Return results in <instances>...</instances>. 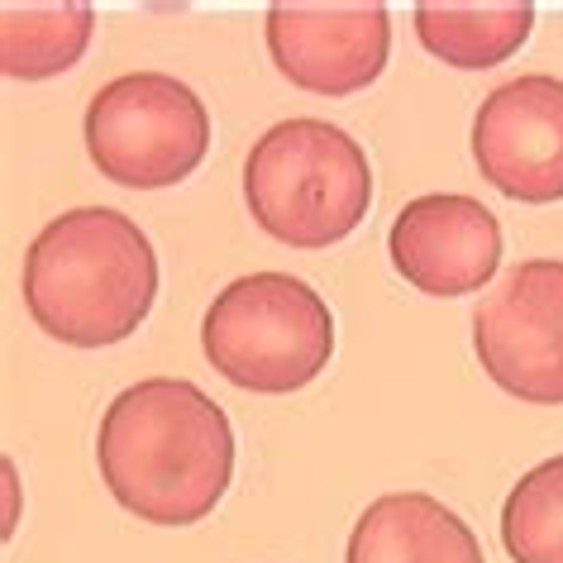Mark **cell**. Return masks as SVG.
Returning a JSON list of instances; mask_svg holds the SVG:
<instances>
[{
    "instance_id": "cell-1",
    "label": "cell",
    "mask_w": 563,
    "mask_h": 563,
    "mask_svg": "<svg viewBox=\"0 0 563 563\" xmlns=\"http://www.w3.org/2000/svg\"><path fill=\"white\" fill-rule=\"evenodd\" d=\"M96 463L124 511L148 526H196L234 477L230 416L181 377H144L106 406Z\"/></svg>"
},
{
    "instance_id": "cell-2",
    "label": "cell",
    "mask_w": 563,
    "mask_h": 563,
    "mask_svg": "<svg viewBox=\"0 0 563 563\" xmlns=\"http://www.w3.org/2000/svg\"><path fill=\"white\" fill-rule=\"evenodd\" d=\"M20 291L34 325L58 344L110 349L158 301V253L124 210L77 206L34 234Z\"/></svg>"
},
{
    "instance_id": "cell-3",
    "label": "cell",
    "mask_w": 563,
    "mask_h": 563,
    "mask_svg": "<svg viewBox=\"0 0 563 563\" xmlns=\"http://www.w3.org/2000/svg\"><path fill=\"white\" fill-rule=\"evenodd\" d=\"M253 224L287 249H330L368 220L373 167L330 120H282L244 158Z\"/></svg>"
},
{
    "instance_id": "cell-4",
    "label": "cell",
    "mask_w": 563,
    "mask_h": 563,
    "mask_svg": "<svg viewBox=\"0 0 563 563\" xmlns=\"http://www.w3.org/2000/svg\"><path fill=\"white\" fill-rule=\"evenodd\" d=\"M201 349L224 383L253 397H287L330 368L334 316L311 282L291 273H249L210 301Z\"/></svg>"
},
{
    "instance_id": "cell-5",
    "label": "cell",
    "mask_w": 563,
    "mask_h": 563,
    "mask_svg": "<svg viewBox=\"0 0 563 563\" xmlns=\"http://www.w3.org/2000/svg\"><path fill=\"white\" fill-rule=\"evenodd\" d=\"M87 153L110 181L134 191H163L187 181L210 153L206 101L167 73H130L91 96Z\"/></svg>"
},
{
    "instance_id": "cell-6",
    "label": "cell",
    "mask_w": 563,
    "mask_h": 563,
    "mask_svg": "<svg viewBox=\"0 0 563 563\" xmlns=\"http://www.w3.org/2000/svg\"><path fill=\"white\" fill-rule=\"evenodd\" d=\"M473 349L506 397L563 406V263H516L473 311Z\"/></svg>"
},
{
    "instance_id": "cell-7",
    "label": "cell",
    "mask_w": 563,
    "mask_h": 563,
    "mask_svg": "<svg viewBox=\"0 0 563 563\" xmlns=\"http://www.w3.org/2000/svg\"><path fill=\"white\" fill-rule=\"evenodd\" d=\"M473 158L506 201H563V77L526 73L492 87L473 115Z\"/></svg>"
},
{
    "instance_id": "cell-8",
    "label": "cell",
    "mask_w": 563,
    "mask_h": 563,
    "mask_svg": "<svg viewBox=\"0 0 563 563\" xmlns=\"http://www.w3.org/2000/svg\"><path fill=\"white\" fill-rule=\"evenodd\" d=\"M277 73L316 96H354L373 87L391 53V15L383 0L363 5H301L277 0L263 15Z\"/></svg>"
},
{
    "instance_id": "cell-9",
    "label": "cell",
    "mask_w": 563,
    "mask_h": 563,
    "mask_svg": "<svg viewBox=\"0 0 563 563\" xmlns=\"http://www.w3.org/2000/svg\"><path fill=\"white\" fill-rule=\"evenodd\" d=\"M501 224L473 196H416L391 220V267L426 297H468L483 291L501 267Z\"/></svg>"
},
{
    "instance_id": "cell-10",
    "label": "cell",
    "mask_w": 563,
    "mask_h": 563,
    "mask_svg": "<svg viewBox=\"0 0 563 563\" xmlns=\"http://www.w3.org/2000/svg\"><path fill=\"white\" fill-rule=\"evenodd\" d=\"M344 563H487L459 511L426 492H387L354 520Z\"/></svg>"
},
{
    "instance_id": "cell-11",
    "label": "cell",
    "mask_w": 563,
    "mask_h": 563,
    "mask_svg": "<svg viewBox=\"0 0 563 563\" xmlns=\"http://www.w3.org/2000/svg\"><path fill=\"white\" fill-rule=\"evenodd\" d=\"M416 38L430 58L463 73L506 63L534 30V5L506 0V5H459V0H420L416 5Z\"/></svg>"
},
{
    "instance_id": "cell-12",
    "label": "cell",
    "mask_w": 563,
    "mask_h": 563,
    "mask_svg": "<svg viewBox=\"0 0 563 563\" xmlns=\"http://www.w3.org/2000/svg\"><path fill=\"white\" fill-rule=\"evenodd\" d=\"M96 10L73 5H0V67L15 81H48L81 63Z\"/></svg>"
},
{
    "instance_id": "cell-13",
    "label": "cell",
    "mask_w": 563,
    "mask_h": 563,
    "mask_svg": "<svg viewBox=\"0 0 563 563\" xmlns=\"http://www.w3.org/2000/svg\"><path fill=\"white\" fill-rule=\"evenodd\" d=\"M501 544L511 563H563V454L534 463L506 492Z\"/></svg>"
}]
</instances>
